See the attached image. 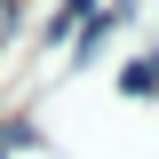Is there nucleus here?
I'll list each match as a JSON object with an SVG mask.
<instances>
[{
	"mask_svg": "<svg viewBox=\"0 0 159 159\" xmlns=\"http://www.w3.org/2000/svg\"><path fill=\"white\" fill-rule=\"evenodd\" d=\"M119 96H135V103H151V96H159V48H143V56L119 64Z\"/></svg>",
	"mask_w": 159,
	"mask_h": 159,
	"instance_id": "f257e3e1",
	"label": "nucleus"
},
{
	"mask_svg": "<svg viewBox=\"0 0 159 159\" xmlns=\"http://www.w3.org/2000/svg\"><path fill=\"white\" fill-rule=\"evenodd\" d=\"M16 40V0H0V48Z\"/></svg>",
	"mask_w": 159,
	"mask_h": 159,
	"instance_id": "f03ea898",
	"label": "nucleus"
}]
</instances>
